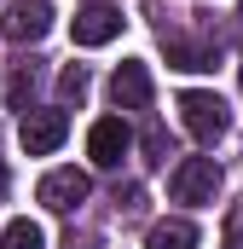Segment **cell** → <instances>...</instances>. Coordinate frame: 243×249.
<instances>
[{
	"label": "cell",
	"mask_w": 243,
	"mask_h": 249,
	"mask_svg": "<svg viewBox=\"0 0 243 249\" xmlns=\"http://www.w3.org/2000/svg\"><path fill=\"white\" fill-rule=\"evenodd\" d=\"M29 93H35V70L23 64V70L12 75V110H23V105H29Z\"/></svg>",
	"instance_id": "4fadbf2b"
},
{
	"label": "cell",
	"mask_w": 243,
	"mask_h": 249,
	"mask_svg": "<svg viewBox=\"0 0 243 249\" xmlns=\"http://www.w3.org/2000/svg\"><path fill=\"white\" fill-rule=\"evenodd\" d=\"M0 197H6V162H0Z\"/></svg>",
	"instance_id": "9a60e30c"
},
{
	"label": "cell",
	"mask_w": 243,
	"mask_h": 249,
	"mask_svg": "<svg viewBox=\"0 0 243 249\" xmlns=\"http://www.w3.org/2000/svg\"><path fill=\"white\" fill-rule=\"evenodd\" d=\"M226 249H243V232H238V238H232V244H226Z\"/></svg>",
	"instance_id": "2e32d148"
},
{
	"label": "cell",
	"mask_w": 243,
	"mask_h": 249,
	"mask_svg": "<svg viewBox=\"0 0 243 249\" xmlns=\"http://www.w3.org/2000/svg\"><path fill=\"white\" fill-rule=\"evenodd\" d=\"M180 122H185V133H191L197 145H214V139H226L232 110H226V99H220V93L191 87V93H180Z\"/></svg>",
	"instance_id": "6da1fadb"
},
{
	"label": "cell",
	"mask_w": 243,
	"mask_h": 249,
	"mask_svg": "<svg viewBox=\"0 0 243 249\" xmlns=\"http://www.w3.org/2000/svg\"><path fill=\"white\" fill-rule=\"evenodd\" d=\"M145 151H151V162H168V139H162V127L145 133Z\"/></svg>",
	"instance_id": "5bb4252c"
},
{
	"label": "cell",
	"mask_w": 243,
	"mask_h": 249,
	"mask_svg": "<svg viewBox=\"0 0 243 249\" xmlns=\"http://www.w3.org/2000/svg\"><path fill=\"white\" fill-rule=\"evenodd\" d=\"M214 191H220V162L214 157H185L180 168L168 174V197L174 203H214Z\"/></svg>",
	"instance_id": "7a4b0ae2"
},
{
	"label": "cell",
	"mask_w": 243,
	"mask_h": 249,
	"mask_svg": "<svg viewBox=\"0 0 243 249\" xmlns=\"http://www.w3.org/2000/svg\"><path fill=\"white\" fill-rule=\"evenodd\" d=\"M238 18H243V12H238Z\"/></svg>",
	"instance_id": "ac0fdd59"
},
{
	"label": "cell",
	"mask_w": 243,
	"mask_h": 249,
	"mask_svg": "<svg viewBox=\"0 0 243 249\" xmlns=\"http://www.w3.org/2000/svg\"><path fill=\"white\" fill-rule=\"evenodd\" d=\"M87 191H93V180H87L81 168H52V174H41L35 197H41L52 214H69V209H81V203H87Z\"/></svg>",
	"instance_id": "277c9868"
},
{
	"label": "cell",
	"mask_w": 243,
	"mask_h": 249,
	"mask_svg": "<svg viewBox=\"0 0 243 249\" xmlns=\"http://www.w3.org/2000/svg\"><path fill=\"white\" fill-rule=\"evenodd\" d=\"M110 99H116V110H145V105H151V70L139 58H127L116 75H110Z\"/></svg>",
	"instance_id": "ba28073f"
},
{
	"label": "cell",
	"mask_w": 243,
	"mask_h": 249,
	"mask_svg": "<svg viewBox=\"0 0 243 249\" xmlns=\"http://www.w3.org/2000/svg\"><path fill=\"white\" fill-rule=\"evenodd\" d=\"M127 145H133V133H127L122 116H104V122H93V133H87V151H93V162H99V168H122Z\"/></svg>",
	"instance_id": "52a82bcc"
},
{
	"label": "cell",
	"mask_w": 243,
	"mask_h": 249,
	"mask_svg": "<svg viewBox=\"0 0 243 249\" xmlns=\"http://www.w3.org/2000/svg\"><path fill=\"white\" fill-rule=\"evenodd\" d=\"M0 249H47V232H41L35 220H12V226L0 232Z\"/></svg>",
	"instance_id": "8fae6325"
},
{
	"label": "cell",
	"mask_w": 243,
	"mask_h": 249,
	"mask_svg": "<svg viewBox=\"0 0 243 249\" xmlns=\"http://www.w3.org/2000/svg\"><path fill=\"white\" fill-rule=\"evenodd\" d=\"M168 41V35H162ZM214 53L220 47H185V41H168V64L174 70H214Z\"/></svg>",
	"instance_id": "30bf717a"
},
{
	"label": "cell",
	"mask_w": 243,
	"mask_h": 249,
	"mask_svg": "<svg viewBox=\"0 0 243 249\" xmlns=\"http://www.w3.org/2000/svg\"><path fill=\"white\" fill-rule=\"evenodd\" d=\"M58 93L69 99V105H81V99H87V70H81V64H69V70L58 75Z\"/></svg>",
	"instance_id": "7c38bea8"
},
{
	"label": "cell",
	"mask_w": 243,
	"mask_h": 249,
	"mask_svg": "<svg viewBox=\"0 0 243 249\" xmlns=\"http://www.w3.org/2000/svg\"><path fill=\"white\" fill-rule=\"evenodd\" d=\"M145 244L151 249H197V226L191 220H156Z\"/></svg>",
	"instance_id": "9c48e42d"
},
{
	"label": "cell",
	"mask_w": 243,
	"mask_h": 249,
	"mask_svg": "<svg viewBox=\"0 0 243 249\" xmlns=\"http://www.w3.org/2000/svg\"><path fill=\"white\" fill-rule=\"evenodd\" d=\"M238 81H243V64H238Z\"/></svg>",
	"instance_id": "e0dca14e"
},
{
	"label": "cell",
	"mask_w": 243,
	"mask_h": 249,
	"mask_svg": "<svg viewBox=\"0 0 243 249\" xmlns=\"http://www.w3.org/2000/svg\"><path fill=\"white\" fill-rule=\"evenodd\" d=\"M75 47H104V41H116L122 35V12L116 6H104V0H93V6H81L75 12Z\"/></svg>",
	"instance_id": "8992f818"
},
{
	"label": "cell",
	"mask_w": 243,
	"mask_h": 249,
	"mask_svg": "<svg viewBox=\"0 0 243 249\" xmlns=\"http://www.w3.org/2000/svg\"><path fill=\"white\" fill-rule=\"evenodd\" d=\"M17 139H23L29 157H47V151H58L64 139H69V116L64 110H29L23 127H17Z\"/></svg>",
	"instance_id": "5b68a950"
},
{
	"label": "cell",
	"mask_w": 243,
	"mask_h": 249,
	"mask_svg": "<svg viewBox=\"0 0 243 249\" xmlns=\"http://www.w3.org/2000/svg\"><path fill=\"white\" fill-rule=\"evenodd\" d=\"M47 29H52V6L47 0H6V12H0V35L6 41L29 47V41H47Z\"/></svg>",
	"instance_id": "3957f363"
}]
</instances>
